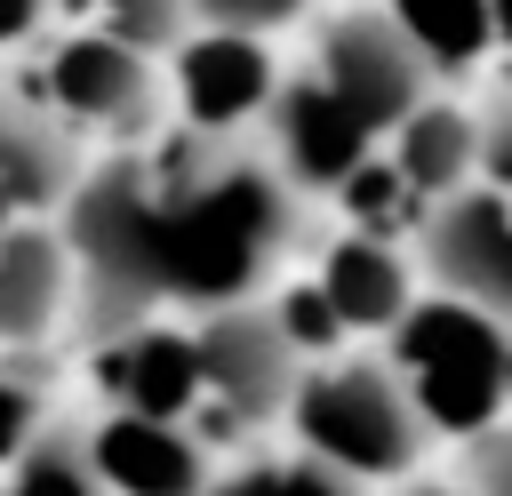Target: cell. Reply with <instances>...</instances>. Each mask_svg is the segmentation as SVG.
Masks as SVG:
<instances>
[{"mask_svg":"<svg viewBox=\"0 0 512 496\" xmlns=\"http://www.w3.org/2000/svg\"><path fill=\"white\" fill-rule=\"evenodd\" d=\"M304 232V192L248 152L240 136L168 144L136 136V152L72 176L64 192V248H72V304L80 328L104 336L144 312H208L256 296Z\"/></svg>","mask_w":512,"mask_h":496,"instance_id":"obj_1","label":"cell"},{"mask_svg":"<svg viewBox=\"0 0 512 496\" xmlns=\"http://www.w3.org/2000/svg\"><path fill=\"white\" fill-rule=\"evenodd\" d=\"M288 432L296 448H312L320 464L384 488V480H408L424 456H432V424L416 408V392L400 384V368L384 352H320L296 368L288 384Z\"/></svg>","mask_w":512,"mask_h":496,"instance_id":"obj_2","label":"cell"},{"mask_svg":"<svg viewBox=\"0 0 512 496\" xmlns=\"http://www.w3.org/2000/svg\"><path fill=\"white\" fill-rule=\"evenodd\" d=\"M400 384L416 392L432 440L440 432H480L488 416L512 408V328L480 320L472 304L456 296H432V304H408L384 336Z\"/></svg>","mask_w":512,"mask_h":496,"instance_id":"obj_3","label":"cell"},{"mask_svg":"<svg viewBox=\"0 0 512 496\" xmlns=\"http://www.w3.org/2000/svg\"><path fill=\"white\" fill-rule=\"evenodd\" d=\"M296 344L280 336V320L240 296V304H208L192 320V432L216 440V448H240L256 440L264 424H280L288 408V384H296Z\"/></svg>","mask_w":512,"mask_h":496,"instance_id":"obj_4","label":"cell"},{"mask_svg":"<svg viewBox=\"0 0 512 496\" xmlns=\"http://www.w3.org/2000/svg\"><path fill=\"white\" fill-rule=\"evenodd\" d=\"M24 96L64 120L72 136H112V144H136L160 128V64L152 48L120 40V32H96V24H72L40 72H24Z\"/></svg>","mask_w":512,"mask_h":496,"instance_id":"obj_5","label":"cell"},{"mask_svg":"<svg viewBox=\"0 0 512 496\" xmlns=\"http://www.w3.org/2000/svg\"><path fill=\"white\" fill-rule=\"evenodd\" d=\"M304 72H312L376 144H384V128H392L408 104H424V96L440 88L432 56L408 40V24H400L392 8H344V16H328L320 40H312V56H304Z\"/></svg>","mask_w":512,"mask_h":496,"instance_id":"obj_6","label":"cell"},{"mask_svg":"<svg viewBox=\"0 0 512 496\" xmlns=\"http://www.w3.org/2000/svg\"><path fill=\"white\" fill-rule=\"evenodd\" d=\"M408 256H416V280H432V296H456L480 320L512 328V208L480 176L440 192L416 216Z\"/></svg>","mask_w":512,"mask_h":496,"instance_id":"obj_7","label":"cell"},{"mask_svg":"<svg viewBox=\"0 0 512 496\" xmlns=\"http://www.w3.org/2000/svg\"><path fill=\"white\" fill-rule=\"evenodd\" d=\"M272 80H280V64L256 32L192 24L168 40V104H176V128H192V136H240L248 120H264Z\"/></svg>","mask_w":512,"mask_h":496,"instance_id":"obj_8","label":"cell"},{"mask_svg":"<svg viewBox=\"0 0 512 496\" xmlns=\"http://www.w3.org/2000/svg\"><path fill=\"white\" fill-rule=\"evenodd\" d=\"M264 152H272V168H280L296 192H320V200H328L336 176L376 152V136H368L312 72H280V80H272V104H264Z\"/></svg>","mask_w":512,"mask_h":496,"instance_id":"obj_9","label":"cell"},{"mask_svg":"<svg viewBox=\"0 0 512 496\" xmlns=\"http://www.w3.org/2000/svg\"><path fill=\"white\" fill-rule=\"evenodd\" d=\"M80 448L112 496H200V480H208V440L176 416L104 408Z\"/></svg>","mask_w":512,"mask_h":496,"instance_id":"obj_10","label":"cell"},{"mask_svg":"<svg viewBox=\"0 0 512 496\" xmlns=\"http://www.w3.org/2000/svg\"><path fill=\"white\" fill-rule=\"evenodd\" d=\"M312 288L328 296V312H336L344 336H392V320L416 304V256H408V240H392V232L344 224V232L320 248Z\"/></svg>","mask_w":512,"mask_h":496,"instance_id":"obj_11","label":"cell"},{"mask_svg":"<svg viewBox=\"0 0 512 496\" xmlns=\"http://www.w3.org/2000/svg\"><path fill=\"white\" fill-rule=\"evenodd\" d=\"M96 344V384L112 408H136V416H192V328L144 312V320H120Z\"/></svg>","mask_w":512,"mask_h":496,"instance_id":"obj_12","label":"cell"},{"mask_svg":"<svg viewBox=\"0 0 512 496\" xmlns=\"http://www.w3.org/2000/svg\"><path fill=\"white\" fill-rule=\"evenodd\" d=\"M376 152H384V160L400 168V184L432 208L440 192H456V184L480 176V112H464L448 88H432L424 104H408V112L384 128Z\"/></svg>","mask_w":512,"mask_h":496,"instance_id":"obj_13","label":"cell"},{"mask_svg":"<svg viewBox=\"0 0 512 496\" xmlns=\"http://www.w3.org/2000/svg\"><path fill=\"white\" fill-rule=\"evenodd\" d=\"M72 304V248L40 216L0 224V344H48Z\"/></svg>","mask_w":512,"mask_h":496,"instance_id":"obj_14","label":"cell"},{"mask_svg":"<svg viewBox=\"0 0 512 496\" xmlns=\"http://www.w3.org/2000/svg\"><path fill=\"white\" fill-rule=\"evenodd\" d=\"M80 176V152H72V128L48 120L24 88L0 96V192L16 216H56L64 192Z\"/></svg>","mask_w":512,"mask_h":496,"instance_id":"obj_15","label":"cell"},{"mask_svg":"<svg viewBox=\"0 0 512 496\" xmlns=\"http://www.w3.org/2000/svg\"><path fill=\"white\" fill-rule=\"evenodd\" d=\"M8 496H112V488L96 480V464H88L80 440H40L32 432L8 456Z\"/></svg>","mask_w":512,"mask_h":496,"instance_id":"obj_16","label":"cell"},{"mask_svg":"<svg viewBox=\"0 0 512 496\" xmlns=\"http://www.w3.org/2000/svg\"><path fill=\"white\" fill-rule=\"evenodd\" d=\"M72 24H96V32H120V40H136V48H168L176 32H184V0H56Z\"/></svg>","mask_w":512,"mask_h":496,"instance_id":"obj_17","label":"cell"},{"mask_svg":"<svg viewBox=\"0 0 512 496\" xmlns=\"http://www.w3.org/2000/svg\"><path fill=\"white\" fill-rule=\"evenodd\" d=\"M304 16H312V0H184V24H216V32H256V40H272V32L304 24Z\"/></svg>","mask_w":512,"mask_h":496,"instance_id":"obj_18","label":"cell"},{"mask_svg":"<svg viewBox=\"0 0 512 496\" xmlns=\"http://www.w3.org/2000/svg\"><path fill=\"white\" fill-rule=\"evenodd\" d=\"M464 488L472 496H512V408L464 432Z\"/></svg>","mask_w":512,"mask_h":496,"instance_id":"obj_19","label":"cell"},{"mask_svg":"<svg viewBox=\"0 0 512 496\" xmlns=\"http://www.w3.org/2000/svg\"><path fill=\"white\" fill-rule=\"evenodd\" d=\"M480 184L512 208V80H504V96L480 112Z\"/></svg>","mask_w":512,"mask_h":496,"instance_id":"obj_20","label":"cell"},{"mask_svg":"<svg viewBox=\"0 0 512 496\" xmlns=\"http://www.w3.org/2000/svg\"><path fill=\"white\" fill-rule=\"evenodd\" d=\"M200 496H288V472H280V456H240V464L208 472Z\"/></svg>","mask_w":512,"mask_h":496,"instance_id":"obj_21","label":"cell"},{"mask_svg":"<svg viewBox=\"0 0 512 496\" xmlns=\"http://www.w3.org/2000/svg\"><path fill=\"white\" fill-rule=\"evenodd\" d=\"M32 432H40V392H32L24 376H0V464H8Z\"/></svg>","mask_w":512,"mask_h":496,"instance_id":"obj_22","label":"cell"},{"mask_svg":"<svg viewBox=\"0 0 512 496\" xmlns=\"http://www.w3.org/2000/svg\"><path fill=\"white\" fill-rule=\"evenodd\" d=\"M48 8H56V0H0V56L24 48V40L48 24Z\"/></svg>","mask_w":512,"mask_h":496,"instance_id":"obj_23","label":"cell"},{"mask_svg":"<svg viewBox=\"0 0 512 496\" xmlns=\"http://www.w3.org/2000/svg\"><path fill=\"white\" fill-rule=\"evenodd\" d=\"M480 32H488V48L504 56V80H512V0H480Z\"/></svg>","mask_w":512,"mask_h":496,"instance_id":"obj_24","label":"cell"},{"mask_svg":"<svg viewBox=\"0 0 512 496\" xmlns=\"http://www.w3.org/2000/svg\"><path fill=\"white\" fill-rule=\"evenodd\" d=\"M8 216H16V208H8V192H0V224H8Z\"/></svg>","mask_w":512,"mask_h":496,"instance_id":"obj_25","label":"cell"},{"mask_svg":"<svg viewBox=\"0 0 512 496\" xmlns=\"http://www.w3.org/2000/svg\"><path fill=\"white\" fill-rule=\"evenodd\" d=\"M0 496H8V488H0Z\"/></svg>","mask_w":512,"mask_h":496,"instance_id":"obj_26","label":"cell"}]
</instances>
